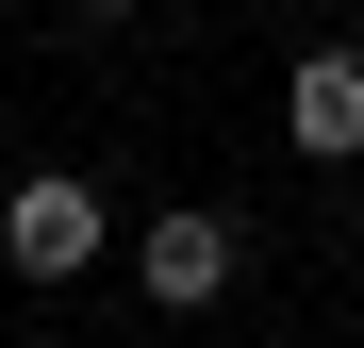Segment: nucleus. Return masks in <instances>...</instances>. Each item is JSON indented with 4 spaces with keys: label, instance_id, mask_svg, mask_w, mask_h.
Listing matches in <instances>:
<instances>
[{
    "label": "nucleus",
    "instance_id": "2",
    "mask_svg": "<svg viewBox=\"0 0 364 348\" xmlns=\"http://www.w3.org/2000/svg\"><path fill=\"white\" fill-rule=\"evenodd\" d=\"M100 232H116V216H100L83 166H33V183L0 199V265H17V282H83V265H100Z\"/></svg>",
    "mask_w": 364,
    "mask_h": 348
},
{
    "label": "nucleus",
    "instance_id": "3",
    "mask_svg": "<svg viewBox=\"0 0 364 348\" xmlns=\"http://www.w3.org/2000/svg\"><path fill=\"white\" fill-rule=\"evenodd\" d=\"M282 133H298V166H364V50H298V83H282Z\"/></svg>",
    "mask_w": 364,
    "mask_h": 348
},
{
    "label": "nucleus",
    "instance_id": "1",
    "mask_svg": "<svg viewBox=\"0 0 364 348\" xmlns=\"http://www.w3.org/2000/svg\"><path fill=\"white\" fill-rule=\"evenodd\" d=\"M232 265H249V216H215V199H166V216L133 232L149 315H215V299H232Z\"/></svg>",
    "mask_w": 364,
    "mask_h": 348
},
{
    "label": "nucleus",
    "instance_id": "4",
    "mask_svg": "<svg viewBox=\"0 0 364 348\" xmlns=\"http://www.w3.org/2000/svg\"><path fill=\"white\" fill-rule=\"evenodd\" d=\"M83 17H133V0H83Z\"/></svg>",
    "mask_w": 364,
    "mask_h": 348
}]
</instances>
